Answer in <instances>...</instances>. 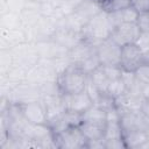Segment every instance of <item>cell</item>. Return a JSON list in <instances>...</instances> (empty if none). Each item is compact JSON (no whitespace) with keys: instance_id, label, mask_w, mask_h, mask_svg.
Here are the masks:
<instances>
[{"instance_id":"obj_1","label":"cell","mask_w":149,"mask_h":149,"mask_svg":"<svg viewBox=\"0 0 149 149\" xmlns=\"http://www.w3.org/2000/svg\"><path fill=\"white\" fill-rule=\"evenodd\" d=\"M114 28L115 26L113 24L109 14L105 10H101L85 24L81 30L83 38L97 47L100 42L111 37Z\"/></svg>"},{"instance_id":"obj_2","label":"cell","mask_w":149,"mask_h":149,"mask_svg":"<svg viewBox=\"0 0 149 149\" xmlns=\"http://www.w3.org/2000/svg\"><path fill=\"white\" fill-rule=\"evenodd\" d=\"M88 76L76 64H69L57 77L56 84L62 95L81 92L86 88Z\"/></svg>"},{"instance_id":"obj_3","label":"cell","mask_w":149,"mask_h":149,"mask_svg":"<svg viewBox=\"0 0 149 149\" xmlns=\"http://www.w3.org/2000/svg\"><path fill=\"white\" fill-rule=\"evenodd\" d=\"M54 134V143L57 148L79 149L87 148V139L81 132L79 126L68 127Z\"/></svg>"},{"instance_id":"obj_4","label":"cell","mask_w":149,"mask_h":149,"mask_svg":"<svg viewBox=\"0 0 149 149\" xmlns=\"http://www.w3.org/2000/svg\"><path fill=\"white\" fill-rule=\"evenodd\" d=\"M95 50L101 66H120L121 47L113 40L107 38L100 42Z\"/></svg>"},{"instance_id":"obj_5","label":"cell","mask_w":149,"mask_h":149,"mask_svg":"<svg viewBox=\"0 0 149 149\" xmlns=\"http://www.w3.org/2000/svg\"><path fill=\"white\" fill-rule=\"evenodd\" d=\"M142 31L136 22H123L113 29L109 38L120 47H123L127 44L136 43Z\"/></svg>"},{"instance_id":"obj_6","label":"cell","mask_w":149,"mask_h":149,"mask_svg":"<svg viewBox=\"0 0 149 149\" xmlns=\"http://www.w3.org/2000/svg\"><path fill=\"white\" fill-rule=\"evenodd\" d=\"M143 63V51L136 43L121 47L120 66L123 71L134 72Z\"/></svg>"},{"instance_id":"obj_7","label":"cell","mask_w":149,"mask_h":149,"mask_svg":"<svg viewBox=\"0 0 149 149\" xmlns=\"http://www.w3.org/2000/svg\"><path fill=\"white\" fill-rule=\"evenodd\" d=\"M62 100H63L65 111L78 113V114H83L90 107H92L94 105L91 97L86 92V90L78 92V93H73V94L62 95Z\"/></svg>"},{"instance_id":"obj_8","label":"cell","mask_w":149,"mask_h":149,"mask_svg":"<svg viewBox=\"0 0 149 149\" xmlns=\"http://www.w3.org/2000/svg\"><path fill=\"white\" fill-rule=\"evenodd\" d=\"M26 120L33 125H48V116L44 104L40 100L20 104Z\"/></svg>"},{"instance_id":"obj_9","label":"cell","mask_w":149,"mask_h":149,"mask_svg":"<svg viewBox=\"0 0 149 149\" xmlns=\"http://www.w3.org/2000/svg\"><path fill=\"white\" fill-rule=\"evenodd\" d=\"M51 40H54L57 44H59L61 47H63L69 51L73 47H76L79 42L83 41V34L80 31H77L63 26H58Z\"/></svg>"},{"instance_id":"obj_10","label":"cell","mask_w":149,"mask_h":149,"mask_svg":"<svg viewBox=\"0 0 149 149\" xmlns=\"http://www.w3.org/2000/svg\"><path fill=\"white\" fill-rule=\"evenodd\" d=\"M105 126H106V123L93 122V121H81L79 125L81 132L84 133L85 137L87 139V143L102 141Z\"/></svg>"},{"instance_id":"obj_11","label":"cell","mask_w":149,"mask_h":149,"mask_svg":"<svg viewBox=\"0 0 149 149\" xmlns=\"http://www.w3.org/2000/svg\"><path fill=\"white\" fill-rule=\"evenodd\" d=\"M108 14L111 16V20H112L113 24L116 27L118 24L123 23V22H136L140 13L130 5V6H128L123 9L112 12V13H108Z\"/></svg>"},{"instance_id":"obj_12","label":"cell","mask_w":149,"mask_h":149,"mask_svg":"<svg viewBox=\"0 0 149 149\" xmlns=\"http://www.w3.org/2000/svg\"><path fill=\"white\" fill-rule=\"evenodd\" d=\"M88 79L100 92H107V87H108L111 80L107 77V74L101 65L88 74Z\"/></svg>"},{"instance_id":"obj_13","label":"cell","mask_w":149,"mask_h":149,"mask_svg":"<svg viewBox=\"0 0 149 149\" xmlns=\"http://www.w3.org/2000/svg\"><path fill=\"white\" fill-rule=\"evenodd\" d=\"M123 140V130L120 121H106L102 141H119Z\"/></svg>"},{"instance_id":"obj_14","label":"cell","mask_w":149,"mask_h":149,"mask_svg":"<svg viewBox=\"0 0 149 149\" xmlns=\"http://www.w3.org/2000/svg\"><path fill=\"white\" fill-rule=\"evenodd\" d=\"M148 140L144 130H133L123 134V141L126 148H141V146Z\"/></svg>"},{"instance_id":"obj_15","label":"cell","mask_w":149,"mask_h":149,"mask_svg":"<svg viewBox=\"0 0 149 149\" xmlns=\"http://www.w3.org/2000/svg\"><path fill=\"white\" fill-rule=\"evenodd\" d=\"M126 91H127V88H126V85H125L122 78L111 80V83L107 87V94L111 95L114 100L122 97L126 93Z\"/></svg>"},{"instance_id":"obj_16","label":"cell","mask_w":149,"mask_h":149,"mask_svg":"<svg viewBox=\"0 0 149 149\" xmlns=\"http://www.w3.org/2000/svg\"><path fill=\"white\" fill-rule=\"evenodd\" d=\"M134 74L140 84H149V64L142 63L134 71Z\"/></svg>"},{"instance_id":"obj_17","label":"cell","mask_w":149,"mask_h":149,"mask_svg":"<svg viewBox=\"0 0 149 149\" xmlns=\"http://www.w3.org/2000/svg\"><path fill=\"white\" fill-rule=\"evenodd\" d=\"M128 6H130V0H111L107 3V6L104 8V10L107 13H112V12L123 9Z\"/></svg>"},{"instance_id":"obj_18","label":"cell","mask_w":149,"mask_h":149,"mask_svg":"<svg viewBox=\"0 0 149 149\" xmlns=\"http://www.w3.org/2000/svg\"><path fill=\"white\" fill-rule=\"evenodd\" d=\"M136 23L142 33H149V10L140 13Z\"/></svg>"},{"instance_id":"obj_19","label":"cell","mask_w":149,"mask_h":149,"mask_svg":"<svg viewBox=\"0 0 149 149\" xmlns=\"http://www.w3.org/2000/svg\"><path fill=\"white\" fill-rule=\"evenodd\" d=\"M107 77L109 78V80H114V79H119L122 76V68L121 66H102Z\"/></svg>"},{"instance_id":"obj_20","label":"cell","mask_w":149,"mask_h":149,"mask_svg":"<svg viewBox=\"0 0 149 149\" xmlns=\"http://www.w3.org/2000/svg\"><path fill=\"white\" fill-rule=\"evenodd\" d=\"M136 44L143 52L149 51V33H141L139 40L136 41Z\"/></svg>"},{"instance_id":"obj_21","label":"cell","mask_w":149,"mask_h":149,"mask_svg":"<svg viewBox=\"0 0 149 149\" xmlns=\"http://www.w3.org/2000/svg\"><path fill=\"white\" fill-rule=\"evenodd\" d=\"M130 5L139 13L149 10V0H130Z\"/></svg>"},{"instance_id":"obj_22","label":"cell","mask_w":149,"mask_h":149,"mask_svg":"<svg viewBox=\"0 0 149 149\" xmlns=\"http://www.w3.org/2000/svg\"><path fill=\"white\" fill-rule=\"evenodd\" d=\"M140 111L142 112V114H143L144 116H147V118L149 119V99H143Z\"/></svg>"},{"instance_id":"obj_23","label":"cell","mask_w":149,"mask_h":149,"mask_svg":"<svg viewBox=\"0 0 149 149\" xmlns=\"http://www.w3.org/2000/svg\"><path fill=\"white\" fill-rule=\"evenodd\" d=\"M94 1H95V2H97V3L102 8V10H104V8L107 6V3H108L111 0H94Z\"/></svg>"},{"instance_id":"obj_24","label":"cell","mask_w":149,"mask_h":149,"mask_svg":"<svg viewBox=\"0 0 149 149\" xmlns=\"http://www.w3.org/2000/svg\"><path fill=\"white\" fill-rule=\"evenodd\" d=\"M143 63H148L149 64V51L143 52Z\"/></svg>"},{"instance_id":"obj_25","label":"cell","mask_w":149,"mask_h":149,"mask_svg":"<svg viewBox=\"0 0 149 149\" xmlns=\"http://www.w3.org/2000/svg\"><path fill=\"white\" fill-rule=\"evenodd\" d=\"M144 133H146V135H147V137L149 139V123H148V126L146 127V129H144Z\"/></svg>"}]
</instances>
